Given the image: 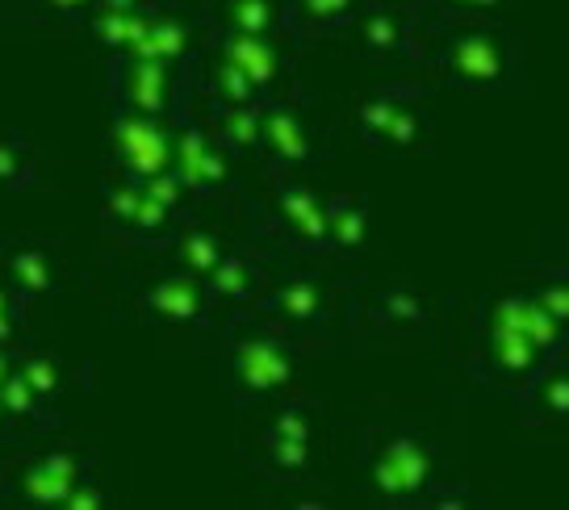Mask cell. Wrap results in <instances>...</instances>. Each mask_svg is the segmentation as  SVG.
Wrapping results in <instances>:
<instances>
[{
  "instance_id": "32",
  "label": "cell",
  "mask_w": 569,
  "mask_h": 510,
  "mask_svg": "<svg viewBox=\"0 0 569 510\" xmlns=\"http://www.w3.org/2000/svg\"><path fill=\"white\" fill-rule=\"evenodd\" d=\"M268 464L281 469V473H293V477L306 473V469H310V443L268 436Z\"/></svg>"
},
{
  "instance_id": "1",
  "label": "cell",
  "mask_w": 569,
  "mask_h": 510,
  "mask_svg": "<svg viewBox=\"0 0 569 510\" xmlns=\"http://www.w3.org/2000/svg\"><path fill=\"white\" fill-rule=\"evenodd\" d=\"M569 343V331L532 298V293H511L498 298L486 327V369L516 393H528L536 372L549 364L552 356Z\"/></svg>"
},
{
  "instance_id": "9",
  "label": "cell",
  "mask_w": 569,
  "mask_h": 510,
  "mask_svg": "<svg viewBox=\"0 0 569 510\" xmlns=\"http://www.w3.org/2000/svg\"><path fill=\"white\" fill-rule=\"evenodd\" d=\"M168 68H172V63H163V59L122 54V63L113 71V89L122 97V106L134 109V113H151V118L168 113V97H172Z\"/></svg>"
},
{
  "instance_id": "19",
  "label": "cell",
  "mask_w": 569,
  "mask_h": 510,
  "mask_svg": "<svg viewBox=\"0 0 569 510\" xmlns=\"http://www.w3.org/2000/svg\"><path fill=\"white\" fill-rule=\"evenodd\" d=\"M213 134L231 151H256L260 147V101H243V106H218V122Z\"/></svg>"
},
{
  "instance_id": "25",
  "label": "cell",
  "mask_w": 569,
  "mask_h": 510,
  "mask_svg": "<svg viewBox=\"0 0 569 510\" xmlns=\"http://www.w3.org/2000/svg\"><path fill=\"white\" fill-rule=\"evenodd\" d=\"M0 406H4L9 422H47V402L30 389V381L18 369L9 372V381L0 386Z\"/></svg>"
},
{
  "instance_id": "18",
  "label": "cell",
  "mask_w": 569,
  "mask_h": 510,
  "mask_svg": "<svg viewBox=\"0 0 569 510\" xmlns=\"http://www.w3.org/2000/svg\"><path fill=\"white\" fill-rule=\"evenodd\" d=\"M189 51V26L177 18H151L142 38L126 54H142V59H163V63H177L180 54Z\"/></svg>"
},
{
  "instance_id": "6",
  "label": "cell",
  "mask_w": 569,
  "mask_h": 510,
  "mask_svg": "<svg viewBox=\"0 0 569 510\" xmlns=\"http://www.w3.org/2000/svg\"><path fill=\"white\" fill-rule=\"evenodd\" d=\"M272 210H277V239L302 247V251H327L331 234H327V201H322L310 184L302 180H281L272 193Z\"/></svg>"
},
{
  "instance_id": "17",
  "label": "cell",
  "mask_w": 569,
  "mask_h": 510,
  "mask_svg": "<svg viewBox=\"0 0 569 510\" xmlns=\"http://www.w3.org/2000/svg\"><path fill=\"white\" fill-rule=\"evenodd\" d=\"M4 277H9V284H13L26 301L54 293V264L42 256V251H34V247L13 251V256L4 260Z\"/></svg>"
},
{
  "instance_id": "2",
  "label": "cell",
  "mask_w": 569,
  "mask_h": 510,
  "mask_svg": "<svg viewBox=\"0 0 569 510\" xmlns=\"http://www.w3.org/2000/svg\"><path fill=\"white\" fill-rule=\"evenodd\" d=\"M436 63L445 68L448 80H457L465 89H498L511 76V47L490 26H461L445 34Z\"/></svg>"
},
{
  "instance_id": "8",
  "label": "cell",
  "mask_w": 569,
  "mask_h": 510,
  "mask_svg": "<svg viewBox=\"0 0 569 510\" xmlns=\"http://www.w3.org/2000/svg\"><path fill=\"white\" fill-rule=\"evenodd\" d=\"M210 301L213 298L210 289H206V281L177 268L172 277H163V281H156L142 293V310L156 314L160 322H168V327H193V322H206Z\"/></svg>"
},
{
  "instance_id": "34",
  "label": "cell",
  "mask_w": 569,
  "mask_h": 510,
  "mask_svg": "<svg viewBox=\"0 0 569 510\" xmlns=\"http://www.w3.org/2000/svg\"><path fill=\"white\" fill-rule=\"evenodd\" d=\"M419 134H423V118H419V109L410 106V97L398 106V113L390 118V126H386V139L390 147H410V142H419Z\"/></svg>"
},
{
  "instance_id": "38",
  "label": "cell",
  "mask_w": 569,
  "mask_h": 510,
  "mask_svg": "<svg viewBox=\"0 0 569 510\" xmlns=\"http://www.w3.org/2000/svg\"><path fill=\"white\" fill-rule=\"evenodd\" d=\"M47 9H54V13H80V9H89L92 0H42Z\"/></svg>"
},
{
  "instance_id": "42",
  "label": "cell",
  "mask_w": 569,
  "mask_h": 510,
  "mask_svg": "<svg viewBox=\"0 0 569 510\" xmlns=\"http://www.w3.org/2000/svg\"><path fill=\"white\" fill-rule=\"evenodd\" d=\"M4 422H9V414H4V406H0V427H4Z\"/></svg>"
},
{
  "instance_id": "39",
  "label": "cell",
  "mask_w": 569,
  "mask_h": 510,
  "mask_svg": "<svg viewBox=\"0 0 569 510\" xmlns=\"http://www.w3.org/2000/svg\"><path fill=\"white\" fill-rule=\"evenodd\" d=\"M13 369H18V360H13V356H9V348L0 343V386L9 381V372H13Z\"/></svg>"
},
{
  "instance_id": "30",
  "label": "cell",
  "mask_w": 569,
  "mask_h": 510,
  "mask_svg": "<svg viewBox=\"0 0 569 510\" xmlns=\"http://www.w3.org/2000/svg\"><path fill=\"white\" fill-rule=\"evenodd\" d=\"M18 372L30 381V389H34L42 402L54 406L59 389H63V369H59V360H54V356H47V352L26 356V360L18 364Z\"/></svg>"
},
{
  "instance_id": "35",
  "label": "cell",
  "mask_w": 569,
  "mask_h": 510,
  "mask_svg": "<svg viewBox=\"0 0 569 510\" xmlns=\"http://www.w3.org/2000/svg\"><path fill=\"white\" fill-rule=\"evenodd\" d=\"M268 436H277V440H302V443H310V419H306L302 406H284L281 414L272 419V427H268Z\"/></svg>"
},
{
  "instance_id": "15",
  "label": "cell",
  "mask_w": 569,
  "mask_h": 510,
  "mask_svg": "<svg viewBox=\"0 0 569 510\" xmlns=\"http://www.w3.org/2000/svg\"><path fill=\"white\" fill-rule=\"evenodd\" d=\"M218 54L243 71L260 92L272 89V80L281 76V54H277V47H272L264 34H234V30H222Z\"/></svg>"
},
{
  "instance_id": "4",
  "label": "cell",
  "mask_w": 569,
  "mask_h": 510,
  "mask_svg": "<svg viewBox=\"0 0 569 510\" xmlns=\"http://www.w3.org/2000/svg\"><path fill=\"white\" fill-rule=\"evenodd\" d=\"M227 372H231V389L243 398L277 393L293 377V348L281 339V331L248 334L231 348Z\"/></svg>"
},
{
  "instance_id": "27",
  "label": "cell",
  "mask_w": 569,
  "mask_h": 510,
  "mask_svg": "<svg viewBox=\"0 0 569 510\" xmlns=\"http://www.w3.org/2000/svg\"><path fill=\"white\" fill-rule=\"evenodd\" d=\"M34 180V163L26 142L13 134H0V193H18Z\"/></svg>"
},
{
  "instance_id": "10",
  "label": "cell",
  "mask_w": 569,
  "mask_h": 510,
  "mask_svg": "<svg viewBox=\"0 0 569 510\" xmlns=\"http://www.w3.org/2000/svg\"><path fill=\"white\" fill-rule=\"evenodd\" d=\"M260 147H264L272 163L281 168H306L315 159V134L306 130V122L298 118V109L281 106H260Z\"/></svg>"
},
{
  "instance_id": "41",
  "label": "cell",
  "mask_w": 569,
  "mask_h": 510,
  "mask_svg": "<svg viewBox=\"0 0 569 510\" xmlns=\"http://www.w3.org/2000/svg\"><path fill=\"white\" fill-rule=\"evenodd\" d=\"M557 272H569V247H566V256H561V264H557Z\"/></svg>"
},
{
  "instance_id": "14",
  "label": "cell",
  "mask_w": 569,
  "mask_h": 510,
  "mask_svg": "<svg viewBox=\"0 0 569 510\" xmlns=\"http://www.w3.org/2000/svg\"><path fill=\"white\" fill-rule=\"evenodd\" d=\"M201 281H206L213 301H264L268 293V272L239 251H227Z\"/></svg>"
},
{
  "instance_id": "26",
  "label": "cell",
  "mask_w": 569,
  "mask_h": 510,
  "mask_svg": "<svg viewBox=\"0 0 569 510\" xmlns=\"http://www.w3.org/2000/svg\"><path fill=\"white\" fill-rule=\"evenodd\" d=\"M210 97L218 106H243V101H260V89L234 63H227L218 54V63L210 68Z\"/></svg>"
},
{
  "instance_id": "13",
  "label": "cell",
  "mask_w": 569,
  "mask_h": 510,
  "mask_svg": "<svg viewBox=\"0 0 569 510\" xmlns=\"http://www.w3.org/2000/svg\"><path fill=\"white\" fill-rule=\"evenodd\" d=\"M360 42L373 59H398V54H419V30L407 9L393 4H369L360 18Z\"/></svg>"
},
{
  "instance_id": "11",
  "label": "cell",
  "mask_w": 569,
  "mask_h": 510,
  "mask_svg": "<svg viewBox=\"0 0 569 510\" xmlns=\"http://www.w3.org/2000/svg\"><path fill=\"white\" fill-rule=\"evenodd\" d=\"M80 481H84V464L71 452H47L18 473V498L34 502V507H63L71 486H80Z\"/></svg>"
},
{
  "instance_id": "5",
  "label": "cell",
  "mask_w": 569,
  "mask_h": 510,
  "mask_svg": "<svg viewBox=\"0 0 569 510\" xmlns=\"http://www.w3.org/2000/svg\"><path fill=\"white\" fill-rule=\"evenodd\" d=\"M113 151L130 180H151L172 168V134L160 118L126 109L113 122Z\"/></svg>"
},
{
  "instance_id": "22",
  "label": "cell",
  "mask_w": 569,
  "mask_h": 510,
  "mask_svg": "<svg viewBox=\"0 0 569 510\" xmlns=\"http://www.w3.org/2000/svg\"><path fill=\"white\" fill-rule=\"evenodd\" d=\"M528 402H536L540 414L549 419H566L569 414V364L566 360H549L545 369L536 372V381L523 393Z\"/></svg>"
},
{
  "instance_id": "7",
  "label": "cell",
  "mask_w": 569,
  "mask_h": 510,
  "mask_svg": "<svg viewBox=\"0 0 569 510\" xmlns=\"http://www.w3.org/2000/svg\"><path fill=\"white\" fill-rule=\"evenodd\" d=\"M172 172H177L189 193H218L231 180L222 142L201 134L197 126H184V130L172 134Z\"/></svg>"
},
{
  "instance_id": "23",
  "label": "cell",
  "mask_w": 569,
  "mask_h": 510,
  "mask_svg": "<svg viewBox=\"0 0 569 510\" xmlns=\"http://www.w3.org/2000/svg\"><path fill=\"white\" fill-rule=\"evenodd\" d=\"M231 247L222 243L218 234H206V230H184L177 243H172V260H177L180 272H193V277H206Z\"/></svg>"
},
{
  "instance_id": "31",
  "label": "cell",
  "mask_w": 569,
  "mask_h": 510,
  "mask_svg": "<svg viewBox=\"0 0 569 510\" xmlns=\"http://www.w3.org/2000/svg\"><path fill=\"white\" fill-rule=\"evenodd\" d=\"M532 298L540 301V306H545V310H549V314L569 331V272H557V268H552V277L536 284Z\"/></svg>"
},
{
  "instance_id": "3",
  "label": "cell",
  "mask_w": 569,
  "mask_h": 510,
  "mask_svg": "<svg viewBox=\"0 0 569 510\" xmlns=\"http://www.w3.org/2000/svg\"><path fill=\"white\" fill-rule=\"evenodd\" d=\"M431 473H436V457L419 436H393L369 460V481H373L377 498H386V502L423 498L431 490Z\"/></svg>"
},
{
  "instance_id": "29",
  "label": "cell",
  "mask_w": 569,
  "mask_h": 510,
  "mask_svg": "<svg viewBox=\"0 0 569 510\" xmlns=\"http://www.w3.org/2000/svg\"><path fill=\"white\" fill-rule=\"evenodd\" d=\"M373 310L381 314V322H386V327H423V322H427L423 298L402 293V289H386V293H377Z\"/></svg>"
},
{
  "instance_id": "21",
  "label": "cell",
  "mask_w": 569,
  "mask_h": 510,
  "mask_svg": "<svg viewBox=\"0 0 569 510\" xmlns=\"http://www.w3.org/2000/svg\"><path fill=\"white\" fill-rule=\"evenodd\" d=\"M327 234L336 251H356L369 239V210L356 197H336L327 201Z\"/></svg>"
},
{
  "instance_id": "40",
  "label": "cell",
  "mask_w": 569,
  "mask_h": 510,
  "mask_svg": "<svg viewBox=\"0 0 569 510\" xmlns=\"http://www.w3.org/2000/svg\"><path fill=\"white\" fill-rule=\"evenodd\" d=\"M369 4H393V9H410V4H419V0H369Z\"/></svg>"
},
{
  "instance_id": "28",
  "label": "cell",
  "mask_w": 569,
  "mask_h": 510,
  "mask_svg": "<svg viewBox=\"0 0 569 510\" xmlns=\"http://www.w3.org/2000/svg\"><path fill=\"white\" fill-rule=\"evenodd\" d=\"M410 97V89H402V84H393V89H377L369 101H365V109H360V126H365V139L381 142L386 139V126H390V118L398 113V106Z\"/></svg>"
},
{
  "instance_id": "36",
  "label": "cell",
  "mask_w": 569,
  "mask_h": 510,
  "mask_svg": "<svg viewBox=\"0 0 569 510\" xmlns=\"http://www.w3.org/2000/svg\"><path fill=\"white\" fill-rule=\"evenodd\" d=\"M63 507L68 510H97L101 507V490H92V486L80 481V486H71V493L63 498Z\"/></svg>"
},
{
  "instance_id": "24",
  "label": "cell",
  "mask_w": 569,
  "mask_h": 510,
  "mask_svg": "<svg viewBox=\"0 0 569 510\" xmlns=\"http://www.w3.org/2000/svg\"><path fill=\"white\" fill-rule=\"evenodd\" d=\"M147 13H139V9H113V4H106V13L97 18V38L106 42V47H113V51H130L134 42L142 38V30H147Z\"/></svg>"
},
{
  "instance_id": "37",
  "label": "cell",
  "mask_w": 569,
  "mask_h": 510,
  "mask_svg": "<svg viewBox=\"0 0 569 510\" xmlns=\"http://www.w3.org/2000/svg\"><path fill=\"white\" fill-rule=\"evenodd\" d=\"M448 9H461V13H481V9H498L502 0H445Z\"/></svg>"
},
{
  "instance_id": "20",
  "label": "cell",
  "mask_w": 569,
  "mask_h": 510,
  "mask_svg": "<svg viewBox=\"0 0 569 510\" xmlns=\"http://www.w3.org/2000/svg\"><path fill=\"white\" fill-rule=\"evenodd\" d=\"M284 4H289V26H306L310 34L348 26L360 9V0H284Z\"/></svg>"
},
{
  "instance_id": "33",
  "label": "cell",
  "mask_w": 569,
  "mask_h": 510,
  "mask_svg": "<svg viewBox=\"0 0 569 510\" xmlns=\"http://www.w3.org/2000/svg\"><path fill=\"white\" fill-rule=\"evenodd\" d=\"M21 318H26V298L9 284V277H0V343L4 348L21 334Z\"/></svg>"
},
{
  "instance_id": "16",
  "label": "cell",
  "mask_w": 569,
  "mask_h": 510,
  "mask_svg": "<svg viewBox=\"0 0 569 510\" xmlns=\"http://www.w3.org/2000/svg\"><path fill=\"white\" fill-rule=\"evenodd\" d=\"M222 30L234 34H272L289 26V4L284 0H218Z\"/></svg>"
},
{
  "instance_id": "12",
  "label": "cell",
  "mask_w": 569,
  "mask_h": 510,
  "mask_svg": "<svg viewBox=\"0 0 569 510\" xmlns=\"http://www.w3.org/2000/svg\"><path fill=\"white\" fill-rule=\"evenodd\" d=\"M260 306L284 327H319L331 314V289L315 277H289L281 289H268Z\"/></svg>"
}]
</instances>
